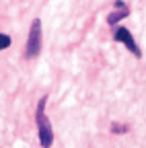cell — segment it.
<instances>
[{
	"label": "cell",
	"instance_id": "obj_7",
	"mask_svg": "<svg viewBox=\"0 0 146 148\" xmlns=\"http://www.w3.org/2000/svg\"><path fill=\"white\" fill-rule=\"evenodd\" d=\"M113 6H115V10H121V8H127V6H125V2H121V0H115V4H113Z\"/></svg>",
	"mask_w": 146,
	"mask_h": 148
},
{
	"label": "cell",
	"instance_id": "obj_1",
	"mask_svg": "<svg viewBox=\"0 0 146 148\" xmlns=\"http://www.w3.org/2000/svg\"><path fill=\"white\" fill-rule=\"evenodd\" d=\"M45 103H47V97H41L39 103H37V111H35V121H37V138H39V144L43 148H49L53 144V130H51V123L45 115Z\"/></svg>",
	"mask_w": 146,
	"mask_h": 148
},
{
	"label": "cell",
	"instance_id": "obj_6",
	"mask_svg": "<svg viewBox=\"0 0 146 148\" xmlns=\"http://www.w3.org/2000/svg\"><path fill=\"white\" fill-rule=\"evenodd\" d=\"M127 130H130L127 125H121V123H111V132H113V134H125Z\"/></svg>",
	"mask_w": 146,
	"mask_h": 148
},
{
	"label": "cell",
	"instance_id": "obj_4",
	"mask_svg": "<svg viewBox=\"0 0 146 148\" xmlns=\"http://www.w3.org/2000/svg\"><path fill=\"white\" fill-rule=\"evenodd\" d=\"M127 14H130V10H127V8H121V10H113L111 14L107 16V23L113 27V25H117L119 21H123V18H125Z\"/></svg>",
	"mask_w": 146,
	"mask_h": 148
},
{
	"label": "cell",
	"instance_id": "obj_3",
	"mask_svg": "<svg viewBox=\"0 0 146 148\" xmlns=\"http://www.w3.org/2000/svg\"><path fill=\"white\" fill-rule=\"evenodd\" d=\"M115 41H119V43H123L127 49H130L134 56H136V58H140V56H142V51H140V47H138V43H136V39H134V35L130 33V31H127L125 27H119L117 31H115Z\"/></svg>",
	"mask_w": 146,
	"mask_h": 148
},
{
	"label": "cell",
	"instance_id": "obj_5",
	"mask_svg": "<svg viewBox=\"0 0 146 148\" xmlns=\"http://www.w3.org/2000/svg\"><path fill=\"white\" fill-rule=\"evenodd\" d=\"M10 43H12V39L8 35H4V33H0V49H6V47H10Z\"/></svg>",
	"mask_w": 146,
	"mask_h": 148
},
{
	"label": "cell",
	"instance_id": "obj_2",
	"mask_svg": "<svg viewBox=\"0 0 146 148\" xmlns=\"http://www.w3.org/2000/svg\"><path fill=\"white\" fill-rule=\"evenodd\" d=\"M41 51V21L35 18L29 29V39H27V47H25V58H37Z\"/></svg>",
	"mask_w": 146,
	"mask_h": 148
}]
</instances>
